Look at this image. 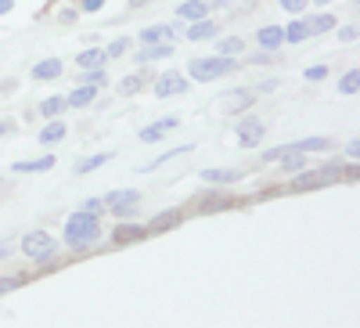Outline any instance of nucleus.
Segmentation results:
<instances>
[{
	"instance_id": "f257e3e1",
	"label": "nucleus",
	"mask_w": 360,
	"mask_h": 328,
	"mask_svg": "<svg viewBox=\"0 0 360 328\" xmlns=\"http://www.w3.org/2000/svg\"><path fill=\"white\" fill-rule=\"evenodd\" d=\"M342 181H356V166H321V170H303L292 181V191H314V188H328V184H342Z\"/></svg>"
},
{
	"instance_id": "f03ea898",
	"label": "nucleus",
	"mask_w": 360,
	"mask_h": 328,
	"mask_svg": "<svg viewBox=\"0 0 360 328\" xmlns=\"http://www.w3.org/2000/svg\"><path fill=\"white\" fill-rule=\"evenodd\" d=\"M234 69H238V62H234V58H227V54L195 58V62L188 65L191 80H198V83H213V80H220V76H227V72H234Z\"/></svg>"
},
{
	"instance_id": "7ed1b4c3",
	"label": "nucleus",
	"mask_w": 360,
	"mask_h": 328,
	"mask_svg": "<svg viewBox=\"0 0 360 328\" xmlns=\"http://www.w3.org/2000/svg\"><path fill=\"white\" fill-rule=\"evenodd\" d=\"M98 234H101V224H98V217L72 213V217H69V224H65V242H69L72 249H83V246H90Z\"/></svg>"
},
{
	"instance_id": "20e7f679",
	"label": "nucleus",
	"mask_w": 360,
	"mask_h": 328,
	"mask_svg": "<svg viewBox=\"0 0 360 328\" xmlns=\"http://www.w3.org/2000/svg\"><path fill=\"white\" fill-rule=\"evenodd\" d=\"M54 249H58V242H54L47 231H29L22 238V253L29 260H47V256H54Z\"/></svg>"
},
{
	"instance_id": "39448f33",
	"label": "nucleus",
	"mask_w": 360,
	"mask_h": 328,
	"mask_svg": "<svg viewBox=\"0 0 360 328\" xmlns=\"http://www.w3.org/2000/svg\"><path fill=\"white\" fill-rule=\"evenodd\" d=\"M112 213H119V217H130L134 210H137V202H141V191H134V188H119V191H108L105 198H101Z\"/></svg>"
},
{
	"instance_id": "423d86ee",
	"label": "nucleus",
	"mask_w": 360,
	"mask_h": 328,
	"mask_svg": "<svg viewBox=\"0 0 360 328\" xmlns=\"http://www.w3.org/2000/svg\"><path fill=\"white\" fill-rule=\"evenodd\" d=\"M263 130H266V127L259 123V119H252V115H249V119H242V123L234 127V134H238V144H242V148H252V144H259V141H263Z\"/></svg>"
},
{
	"instance_id": "0eeeda50",
	"label": "nucleus",
	"mask_w": 360,
	"mask_h": 328,
	"mask_svg": "<svg viewBox=\"0 0 360 328\" xmlns=\"http://www.w3.org/2000/svg\"><path fill=\"white\" fill-rule=\"evenodd\" d=\"M188 91V80L180 76V72H166V76H159V83H155V94L159 98H173V94H184Z\"/></svg>"
},
{
	"instance_id": "6e6552de",
	"label": "nucleus",
	"mask_w": 360,
	"mask_h": 328,
	"mask_svg": "<svg viewBox=\"0 0 360 328\" xmlns=\"http://www.w3.org/2000/svg\"><path fill=\"white\" fill-rule=\"evenodd\" d=\"M252 91H245V87H238V91H231V94H224V112H245V108H252Z\"/></svg>"
},
{
	"instance_id": "1a4fd4ad",
	"label": "nucleus",
	"mask_w": 360,
	"mask_h": 328,
	"mask_svg": "<svg viewBox=\"0 0 360 328\" xmlns=\"http://www.w3.org/2000/svg\"><path fill=\"white\" fill-rule=\"evenodd\" d=\"M176 123H180L176 115H166V119H159L155 127H144V130H141V141H144V144H155V141H162V137H166V134H169Z\"/></svg>"
},
{
	"instance_id": "9d476101",
	"label": "nucleus",
	"mask_w": 360,
	"mask_h": 328,
	"mask_svg": "<svg viewBox=\"0 0 360 328\" xmlns=\"http://www.w3.org/2000/svg\"><path fill=\"white\" fill-rule=\"evenodd\" d=\"M144 227L141 224H119L115 231H112V242L115 246H130V242H144Z\"/></svg>"
},
{
	"instance_id": "9b49d317",
	"label": "nucleus",
	"mask_w": 360,
	"mask_h": 328,
	"mask_svg": "<svg viewBox=\"0 0 360 328\" xmlns=\"http://www.w3.org/2000/svg\"><path fill=\"white\" fill-rule=\"evenodd\" d=\"M180 220H184V213H180V210H166V213H159L152 224H148L144 231L148 234H162V231H169V227H176Z\"/></svg>"
},
{
	"instance_id": "f8f14e48",
	"label": "nucleus",
	"mask_w": 360,
	"mask_h": 328,
	"mask_svg": "<svg viewBox=\"0 0 360 328\" xmlns=\"http://www.w3.org/2000/svg\"><path fill=\"white\" fill-rule=\"evenodd\" d=\"M256 40H259L263 51H278V47L285 44V29H281V25H263Z\"/></svg>"
},
{
	"instance_id": "ddd939ff",
	"label": "nucleus",
	"mask_w": 360,
	"mask_h": 328,
	"mask_svg": "<svg viewBox=\"0 0 360 328\" xmlns=\"http://www.w3.org/2000/svg\"><path fill=\"white\" fill-rule=\"evenodd\" d=\"M169 54H173V44H144L141 54H137V62H141V65H148V62H162V58H169Z\"/></svg>"
},
{
	"instance_id": "4468645a",
	"label": "nucleus",
	"mask_w": 360,
	"mask_h": 328,
	"mask_svg": "<svg viewBox=\"0 0 360 328\" xmlns=\"http://www.w3.org/2000/svg\"><path fill=\"white\" fill-rule=\"evenodd\" d=\"M98 98V87H90V83H83V87H76V91L65 98L69 101V108H86L90 101H94Z\"/></svg>"
},
{
	"instance_id": "2eb2a0df",
	"label": "nucleus",
	"mask_w": 360,
	"mask_h": 328,
	"mask_svg": "<svg viewBox=\"0 0 360 328\" xmlns=\"http://www.w3.org/2000/svg\"><path fill=\"white\" fill-rule=\"evenodd\" d=\"M202 181L205 184H234V181H242V173L238 170H202Z\"/></svg>"
},
{
	"instance_id": "dca6fc26",
	"label": "nucleus",
	"mask_w": 360,
	"mask_h": 328,
	"mask_svg": "<svg viewBox=\"0 0 360 328\" xmlns=\"http://www.w3.org/2000/svg\"><path fill=\"white\" fill-rule=\"evenodd\" d=\"M176 11H180V18L198 22V18H205V15H209V4H205V0H184V4H180Z\"/></svg>"
},
{
	"instance_id": "f3484780",
	"label": "nucleus",
	"mask_w": 360,
	"mask_h": 328,
	"mask_svg": "<svg viewBox=\"0 0 360 328\" xmlns=\"http://www.w3.org/2000/svg\"><path fill=\"white\" fill-rule=\"evenodd\" d=\"M231 206H234V198H231V195H205V198H198V210H202V213L231 210Z\"/></svg>"
},
{
	"instance_id": "a211bd4d",
	"label": "nucleus",
	"mask_w": 360,
	"mask_h": 328,
	"mask_svg": "<svg viewBox=\"0 0 360 328\" xmlns=\"http://www.w3.org/2000/svg\"><path fill=\"white\" fill-rule=\"evenodd\" d=\"M144 44H169L173 40V25H148L141 33Z\"/></svg>"
},
{
	"instance_id": "6ab92c4d",
	"label": "nucleus",
	"mask_w": 360,
	"mask_h": 328,
	"mask_svg": "<svg viewBox=\"0 0 360 328\" xmlns=\"http://www.w3.org/2000/svg\"><path fill=\"white\" fill-rule=\"evenodd\" d=\"M58 76H62V62H58V58H44V62L33 69V80H58Z\"/></svg>"
},
{
	"instance_id": "aec40b11",
	"label": "nucleus",
	"mask_w": 360,
	"mask_h": 328,
	"mask_svg": "<svg viewBox=\"0 0 360 328\" xmlns=\"http://www.w3.org/2000/svg\"><path fill=\"white\" fill-rule=\"evenodd\" d=\"M76 65H79V69H101V65H105V51H98V47H86V51H79Z\"/></svg>"
},
{
	"instance_id": "412c9836",
	"label": "nucleus",
	"mask_w": 360,
	"mask_h": 328,
	"mask_svg": "<svg viewBox=\"0 0 360 328\" xmlns=\"http://www.w3.org/2000/svg\"><path fill=\"white\" fill-rule=\"evenodd\" d=\"M54 166V156H40V159H25V163H15V173H44Z\"/></svg>"
},
{
	"instance_id": "4be33fe9",
	"label": "nucleus",
	"mask_w": 360,
	"mask_h": 328,
	"mask_svg": "<svg viewBox=\"0 0 360 328\" xmlns=\"http://www.w3.org/2000/svg\"><path fill=\"white\" fill-rule=\"evenodd\" d=\"M288 148H292V152H328L332 141H328V137H307V141H295Z\"/></svg>"
},
{
	"instance_id": "5701e85b",
	"label": "nucleus",
	"mask_w": 360,
	"mask_h": 328,
	"mask_svg": "<svg viewBox=\"0 0 360 328\" xmlns=\"http://www.w3.org/2000/svg\"><path fill=\"white\" fill-rule=\"evenodd\" d=\"M62 137H65V123H62V119H54V123H47V127L40 130V141H44V144H58Z\"/></svg>"
},
{
	"instance_id": "b1692460",
	"label": "nucleus",
	"mask_w": 360,
	"mask_h": 328,
	"mask_svg": "<svg viewBox=\"0 0 360 328\" xmlns=\"http://www.w3.org/2000/svg\"><path fill=\"white\" fill-rule=\"evenodd\" d=\"M278 163H281L285 170H292V173H303V170H307V156H303V152H292V148H288Z\"/></svg>"
},
{
	"instance_id": "393cba45",
	"label": "nucleus",
	"mask_w": 360,
	"mask_h": 328,
	"mask_svg": "<svg viewBox=\"0 0 360 328\" xmlns=\"http://www.w3.org/2000/svg\"><path fill=\"white\" fill-rule=\"evenodd\" d=\"M188 37H191V40H209V37H217V25L209 22V18H198V22L191 25Z\"/></svg>"
},
{
	"instance_id": "a878e982",
	"label": "nucleus",
	"mask_w": 360,
	"mask_h": 328,
	"mask_svg": "<svg viewBox=\"0 0 360 328\" xmlns=\"http://www.w3.org/2000/svg\"><path fill=\"white\" fill-rule=\"evenodd\" d=\"M108 159H112L108 152H101V156H90V159H79V163H76V173H94V170H98V166H105Z\"/></svg>"
},
{
	"instance_id": "bb28decb",
	"label": "nucleus",
	"mask_w": 360,
	"mask_h": 328,
	"mask_svg": "<svg viewBox=\"0 0 360 328\" xmlns=\"http://www.w3.org/2000/svg\"><path fill=\"white\" fill-rule=\"evenodd\" d=\"M307 37H310V29H307V22H292V25L285 29V40H288V44H303Z\"/></svg>"
},
{
	"instance_id": "cd10ccee",
	"label": "nucleus",
	"mask_w": 360,
	"mask_h": 328,
	"mask_svg": "<svg viewBox=\"0 0 360 328\" xmlns=\"http://www.w3.org/2000/svg\"><path fill=\"white\" fill-rule=\"evenodd\" d=\"M339 91H342V94H356V91H360V72H356V69H349V72L339 80Z\"/></svg>"
},
{
	"instance_id": "c85d7f7f",
	"label": "nucleus",
	"mask_w": 360,
	"mask_h": 328,
	"mask_svg": "<svg viewBox=\"0 0 360 328\" xmlns=\"http://www.w3.org/2000/svg\"><path fill=\"white\" fill-rule=\"evenodd\" d=\"M65 108H69V101H65V98H47V101L40 105V112H44V115H51V119H54V115H62Z\"/></svg>"
},
{
	"instance_id": "c756f323",
	"label": "nucleus",
	"mask_w": 360,
	"mask_h": 328,
	"mask_svg": "<svg viewBox=\"0 0 360 328\" xmlns=\"http://www.w3.org/2000/svg\"><path fill=\"white\" fill-rule=\"evenodd\" d=\"M332 25H335V18H332V15H317V18H310V22H307L310 33H328Z\"/></svg>"
},
{
	"instance_id": "7c9ffc66",
	"label": "nucleus",
	"mask_w": 360,
	"mask_h": 328,
	"mask_svg": "<svg viewBox=\"0 0 360 328\" xmlns=\"http://www.w3.org/2000/svg\"><path fill=\"white\" fill-rule=\"evenodd\" d=\"M137 91H144V76H127L119 83V94H137Z\"/></svg>"
},
{
	"instance_id": "2f4dec72",
	"label": "nucleus",
	"mask_w": 360,
	"mask_h": 328,
	"mask_svg": "<svg viewBox=\"0 0 360 328\" xmlns=\"http://www.w3.org/2000/svg\"><path fill=\"white\" fill-rule=\"evenodd\" d=\"M242 47H245V40H238V37H227V40H220V54H227V58L242 54Z\"/></svg>"
},
{
	"instance_id": "473e14b6",
	"label": "nucleus",
	"mask_w": 360,
	"mask_h": 328,
	"mask_svg": "<svg viewBox=\"0 0 360 328\" xmlns=\"http://www.w3.org/2000/svg\"><path fill=\"white\" fill-rule=\"evenodd\" d=\"M217 4H220V8H231L234 15H245V11L256 4V0H217Z\"/></svg>"
},
{
	"instance_id": "72a5a7b5",
	"label": "nucleus",
	"mask_w": 360,
	"mask_h": 328,
	"mask_svg": "<svg viewBox=\"0 0 360 328\" xmlns=\"http://www.w3.org/2000/svg\"><path fill=\"white\" fill-rule=\"evenodd\" d=\"M101 210H105L101 198H86V202L79 206V213H86V217H101Z\"/></svg>"
},
{
	"instance_id": "f704fd0d",
	"label": "nucleus",
	"mask_w": 360,
	"mask_h": 328,
	"mask_svg": "<svg viewBox=\"0 0 360 328\" xmlns=\"http://www.w3.org/2000/svg\"><path fill=\"white\" fill-rule=\"evenodd\" d=\"M130 51V44L127 40H115V44H108V51H105V58H123Z\"/></svg>"
},
{
	"instance_id": "c9c22d12",
	"label": "nucleus",
	"mask_w": 360,
	"mask_h": 328,
	"mask_svg": "<svg viewBox=\"0 0 360 328\" xmlns=\"http://www.w3.org/2000/svg\"><path fill=\"white\" fill-rule=\"evenodd\" d=\"M335 37H339L342 44H353V40H356V29H353V25H339V29H335Z\"/></svg>"
},
{
	"instance_id": "e433bc0d",
	"label": "nucleus",
	"mask_w": 360,
	"mask_h": 328,
	"mask_svg": "<svg viewBox=\"0 0 360 328\" xmlns=\"http://www.w3.org/2000/svg\"><path fill=\"white\" fill-rule=\"evenodd\" d=\"M278 4H281L285 11H292V15H299V11H303V8H307V0H278Z\"/></svg>"
},
{
	"instance_id": "4c0bfd02",
	"label": "nucleus",
	"mask_w": 360,
	"mask_h": 328,
	"mask_svg": "<svg viewBox=\"0 0 360 328\" xmlns=\"http://www.w3.org/2000/svg\"><path fill=\"white\" fill-rule=\"evenodd\" d=\"M324 76H328L324 65H310V69H307V80H324Z\"/></svg>"
},
{
	"instance_id": "58836bf2",
	"label": "nucleus",
	"mask_w": 360,
	"mask_h": 328,
	"mask_svg": "<svg viewBox=\"0 0 360 328\" xmlns=\"http://www.w3.org/2000/svg\"><path fill=\"white\" fill-rule=\"evenodd\" d=\"M285 152H288V148H270V152H266L263 159H266V163H278V159H281Z\"/></svg>"
},
{
	"instance_id": "ea45409f",
	"label": "nucleus",
	"mask_w": 360,
	"mask_h": 328,
	"mask_svg": "<svg viewBox=\"0 0 360 328\" xmlns=\"http://www.w3.org/2000/svg\"><path fill=\"white\" fill-rule=\"evenodd\" d=\"M25 278H0V292H8V289H15V285H22Z\"/></svg>"
},
{
	"instance_id": "a19ab883",
	"label": "nucleus",
	"mask_w": 360,
	"mask_h": 328,
	"mask_svg": "<svg viewBox=\"0 0 360 328\" xmlns=\"http://www.w3.org/2000/svg\"><path fill=\"white\" fill-rule=\"evenodd\" d=\"M101 4H105V0H83V11L90 15V11H101Z\"/></svg>"
},
{
	"instance_id": "79ce46f5",
	"label": "nucleus",
	"mask_w": 360,
	"mask_h": 328,
	"mask_svg": "<svg viewBox=\"0 0 360 328\" xmlns=\"http://www.w3.org/2000/svg\"><path fill=\"white\" fill-rule=\"evenodd\" d=\"M11 8H15V0H0V15H8Z\"/></svg>"
},
{
	"instance_id": "37998d69",
	"label": "nucleus",
	"mask_w": 360,
	"mask_h": 328,
	"mask_svg": "<svg viewBox=\"0 0 360 328\" xmlns=\"http://www.w3.org/2000/svg\"><path fill=\"white\" fill-rule=\"evenodd\" d=\"M8 253H11V246H8V242H0V260H4Z\"/></svg>"
},
{
	"instance_id": "c03bdc74",
	"label": "nucleus",
	"mask_w": 360,
	"mask_h": 328,
	"mask_svg": "<svg viewBox=\"0 0 360 328\" xmlns=\"http://www.w3.org/2000/svg\"><path fill=\"white\" fill-rule=\"evenodd\" d=\"M8 130H11V123H4V119H0V137H4Z\"/></svg>"
},
{
	"instance_id": "a18cd8bd",
	"label": "nucleus",
	"mask_w": 360,
	"mask_h": 328,
	"mask_svg": "<svg viewBox=\"0 0 360 328\" xmlns=\"http://www.w3.org/2000/svg\"><path fill=\"white\" fill-rule=\"evenodd\" d=\"M130 4H134V8H141V4H148V0H130Z\"/></svg>"
},
{
	"instance_id": "49530a36",
	"label": "nucleus",
	"mask_w": 360,
	"mask_h": 328,
	"mask_svg": "<svg viewBox=\"0 0 360 328\" xmlns=\"http://www.w3.org/2000/svg\"><path fill=\"white\" fill-rule=\"evenodd\" d=\"M317 4H328V0H317Z\"/></svg>"
},
{
	"instance_id": "de8ad7c7",
	"label": "nucleus",
	"mask_w": 360,
	"mask_h": 328,
	"mask_svg": "<svg viewBox=\"0 0 360 328\" xmlns=\"http://www.w3.org/2000/svg\"><path fill=\"white\" fill-rule=\"evenodd\" d=\"M0 188H4V181H0Z\"/></svg>"
}]
</instances>
